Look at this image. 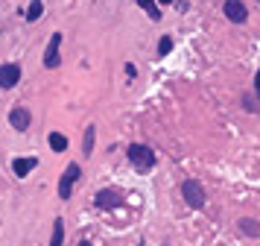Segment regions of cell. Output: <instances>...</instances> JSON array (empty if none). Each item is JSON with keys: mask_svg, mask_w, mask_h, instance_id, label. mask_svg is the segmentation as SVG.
Masks as SVG:
<instances>
[{"mask_svg": "<svg viewBox=\"0 0 260 246\" xmlns=\"http://www.w3.org/2000/svg\"><path fill=\"white\" fill-rule=\"evenodd\" d=\"M76 246H91V244H88V241H82V244H76Z\"/></svg>", "mask_w": 260, "mask_h": 246, "instance_id": "ac0fdd59", "label": "cell"}, {"mask_svg": "<svg viewBox=\"0 0 260 246\" xmlns=\"http://www.w3.org/2000/svg\"><path fill=\"white\" fill-rule=\"evenodd\" d=\"M94 205H97V208H117V205H123V196H120L117 190H97Z\"/></svg>", "mask_w": 260, "mask_h": 246, "instance_id": "52a82bcc", "label": "cell"}, {"mask_svg": "<svg viewBox=\"0 0 260 246\" xmlns=\"http://www.w3.org/2000/svg\"><path fill=\"white\" fill-rule=\"evenodd\" d=\"M38 167V158H15L12 161V170H15V176H27L30 170Z\"/></svg>", "mask_w": 260, "mask_h": 246, "instance_id": "9c48e42d", "label": "cell"}, {"mask_svg": "<svg viewBox=\"0 0 260 246\" xmlns=\"http://www.w3.org/2000/svg\"><path fill=\"white\" fill-rule=\"evenodd\" d=\"M137 6H140V9L152 18V21H161V9L155 6V0H137Z\"/></svg>", "mask_w": 260, "mask_h": 246, "instance_id": "4fadbf2b", "label": "cell"}, {"mask_svg": "<svg viewBox=\"0 0 260 246\" xmlns=\"http://www.w3.org/2000/svg\"><path fill=\"white\" fill-rule=\"evenodd\" d=\"M94 138H97V129H94V126H88V129H85V141H82V153H85V155L94 153Z\"/></svg>", "mask_w": 260, "mask_h": 246, "instance_id": "5bb4252c", "label": "cell"}, {"mask_svg": "<svg viewBox=\"0 0 260 246\" xmlns=\"http://www.w3.org/2000/svg\"><path fill=\"white\" fill-rule=\"evenodd\" d=\"M126 155H129L131 167H137L140 173H146V170L155 167V153L149 147H143V144H131L129 150H126Z\"/></svg>", "mask_w": 260, "mask_h": 246, "instance_id": "6da1fadb", "label": "cell"}, {"mask_svg": "<svg viewBox=\"0 0 260 246\" xmlns=\"http://www.w3.org/2000/svg\"><path fill=\"white\" fill-rule=\"evenodd\" d=\"M47 144L56 150V153H65L67 150V138L62 135V132H50V138H47Z\"/></svg>", "mask_w": 260, "mask_h": 246, "instance_id": "7c38bea8", "label": "cell"}, {"mask_svg": "<svg viewBox=\"0 0 260 246\" xmlns=\"http://www.w3.org/2000/svg\"><path fill=\"white\" fill-rule=\"evenodd\" d=\"M65 241V220L62 217H56V223H53V238H50V246H62Z\"/></svg>", "mask_w": 260, "mask_h": 246, "instance_id": "8fae6325", "label": "cell"}, {"mask_svg": "<svg viewBox=\"0 0 260 246\" xmlns=\"http://www.w3.org/2000/svg\"><path fill=\"white\" fill-rule=\"evenodd\" d=\"M30 109H24V106H15L12 112H9V123H12V129H18V132H27L30 129Z\"/></svg>", "mask_w": 260, "mask_h": 246, "instance_id": "8992f818", "label": "cell"}, {"mask_svg": "<svg viewBox=\"0 0 260 246\" xmlns=\"http://www.w3.org/2000/svg\"><path fill=\"white\" fill-rule=\"evenodd\" d=\"M158 3H173V0H158Z\"/></svg>", "mask_w": 260, "mask_h": 246, "instance_id": "d6986e66", "label": "cell"}, {"mask_svg": "<svg viewBox=\"0 0 260 246\" xmlns=\"http://www.w3.org/2000/svg\"><path fill=\"white\" fill-rule=\"evenodd\" d=\"M170 50H173V38H170V35H164L161 41H158V53H161V56H167Z\"/></svg>", "mask_w": 260, "mask_h": 246, "instance_id": "2e32d148", "label": "cell"}, {"mask_svg": "<svg viewBox=\"0 0 260 246\" xmlns=\"http://www.w3.org/2000/svg\"><path fill=\"white\" fill-rule=\"evenodd\" d=\"M59 47H62V32H56L44 50V67H59L62 64V56H59Z\"/></svg>", "mask_w": 260, "mask_h": 246, "instance_id": "5b68a950", "label": "cell"}, {"mask_svg": "<svg viewBox=\"0 0 260 246\" xmlns=\"http://www.w3.org/2000/svg\"><path fill=\"white\" fill-rule=\"evenodd\" d=\"M18 82H21V64L15 62L0 64V88H15Z\"/></svg>", "mask_w": 260, "mask_h": 246, "instance_id": "277c9868", "label": "cell"}, {"mask_svg": "<svg viewBox=\"0 0 260 246\" xmlns=\"http://www.w3.org/2000/svg\"><path fill=\"white\" fill-rule=\"evenodd\" d=\"M237 226H240V232H243V235H249V238H260V223H258V220H252V217H243Z\"/></svg>", "mask_w": 260, "mask_h": 246, "instance_id": "30bf717a", "label": "cell"}, {"mask_svg": "<svg viewBox=\"0 0 260 246\" xmlns=\"http://www.w3.org/2000/svg\"><path fill=\"white\" fill-rule=\"evenodd\" d=\"M82 176V167L79 164H67V170L62 173V182H59V196L62 199H70V193H73V182Z\"/></svg>", "mask_w": 260, "mask_h": 246, "instance_id": "3957f363", "label": "cell"}, {"mask_svg": "<svg viewBox=\"0 0 260 246\" xmlns=\"http://www.w3.org/2000/svg\"><path fill=\"white\" fill-rule=\"evenodd\" d=\"M225 18L231 21V24H243L246 21V6L240 3V0H225Z\"/></svg>", "mask_w": 260, "mask_h": 246, "instance_id": "ba28073f", "label": "cell"}, {"mask_svg": "<svg viewBox=\"0 0 260 246\" xmlns=\"http://www.w3.org/2000/svg\"><path fill=\"white\" fill-rule=\"evenodd\" d=\"M255 91H258V97H260V70L255 73Z\"/></svg>", "mask_w": 260, "mask_h": 246, "instance_id": "e0dca14e", "label": "cell"}, {"mask_svg": "<svg viewBox=\"0 0 260 246\" xmlns=\"http://www.w3.org/2000/svg\"><path fill=\"white\" fill-rule=\"evenodd\" d=\"M181 196H184V202H187L190 208H202V205H205V187L196 182V179H187V182L181 184Z\"/></svg>", "mask_w": 260, "mask_h": 246, "instance_id": "7a4b0ae2", "label": "cell"}, {"mask_svg": "<svg viewBox=\"0 0 260 246\" xmlns=\"http://www.w3.org/2000/svg\"><path fill=\"white\" fill-rule=\"evenodd\" d=\"M41 12H44V3H41V0H33V3H30V9H27V21L35 24V21L41 18Z\"/></svg>", "mask_w": 260, "mask_h": 246, "instance_id": "9a60e30c", "label": "cell"}]
</instances>
